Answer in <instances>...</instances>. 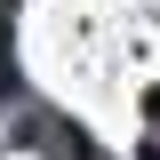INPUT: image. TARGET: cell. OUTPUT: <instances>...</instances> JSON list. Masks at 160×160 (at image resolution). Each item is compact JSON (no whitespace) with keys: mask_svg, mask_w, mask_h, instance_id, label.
<instances>
[{"mask_svg":"<svg viewBox=\"0 0 160 160\" xmlns=\"http://www.w3.org/2000/svg\"><path fill=\"white\" fill-rule=\"evenodd\" d=\"M16 136L32 144V152H48V160H88V136H80L72 120H56V112H24Z\"/></svg>","mask_w":160,"mask_h":160,"instance_id":"1","label":"cell"},{"mask_svg":"<svg viewBox=\"0 0 160 160\" xmlns=\"http://www.w3.org/2000/svg\"><path fill=\"white\" fill-rule=\"evenodd\" d=\"M16 96V64H8V40H0V104Z\"/></svg>","mask_w":160,"mask_h":160,"instance_id":"2","label":"cell"}]
</instances>
